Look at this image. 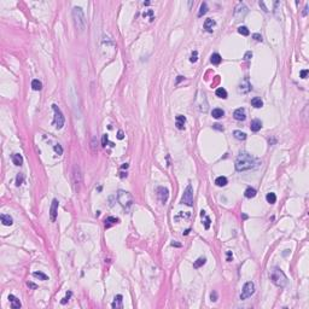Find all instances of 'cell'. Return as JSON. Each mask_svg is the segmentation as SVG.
<instances>
[{
	"mask_svg": "<svg viewBox=\"0 0 309 309\" xmlns=\"http://www.w3.org/2000/svg\"><path fill=\"white\" fill-rule=\"evenodd\" d=\"M118 222V219H116V217H112V216H109L105 219V228H109V227H111L112 225H116Z\"/></svg>",
	"mask_w": 309,
	"mask_h": 309,
	"instance_id": "obj_23",
	"label": "cell"
},
{
	"mask_svg": "<svg viewBox=\"0 0 309 309\" xmlns=\"http://www.w3.org/2000/svg\"><path fill=\"white\" fill-rule=\"evenodd\" d=\"M208 12V5L207 3H203L201 5V10H199V12H198V17H202L203 15H205Z\"/></svg>",
	"mask_w": 309,
	"mask_h": 309,
	"instance_id": "obj_32",
	"label": "cell"
},
{
	"mask_svg": "<svg viewBox=\"0 0 309 309\" xmlns=\"http://www.w3.org/2000/svg\"><path fill=\"white\" fill-rule=\"evenodd\" d=\"M227 178H225V176H219L216 180H215V184H216L217 186H220V187H224V186H226L227 185Z\"/></svg>",
	"mask_w": 309,
	"mask_h": 309,
	"instance_id": "obj_27",
	"label": "cell"
},
{
	"mask_svg": "<svg viewBox=\"0 0 309 309\" xmlns=\"http://www.w3.org/2000/svg\"><path fill=\"white\" fill-rule=\"evenodd\" d=\"M185 123H186V117L182 115H178L175 118V126L178 129H185Z\"/></svg>",
	"mask_w": 309,
	"mask_h": 309,
	"instance_id": "obj_13",
	"label": "cell"
},
{
	"mask_svg": "<svg viewBox=\"0 0 309 309\" xmlns=\"http://www.w3.org/2000/svg\"><path fill=\"white\" fill-rule=\"evenodd\" d=\"M125 168H126V169L128 168V164H127V163H125V164H123V166H122V169H125Z\"/></svg>",
	"mask_w": 309,
	"mask_h": 309,
	"instance_id": "obj_53",
	"label": "cell"
},
{
	"mask_svg": "<svg viewBox=\"0 0 309 309\" xmlns=\"http://www.w3.org/2000/svg\"><path fill=\"white\" fill-rule=\"evenodd\" d=\"M157 196H158L160 201L162 203H167L168 198H169V191L166 188V187H158L157 188Z\"/></svg>",
	"mask_w": 309,
	"mask_h": 309,
	"instance_id": "obj_9",
	"label": "cell"
},
{
	"mask_svg": "<svg viewBox=\"0 0 309 309\" xmlns=\"http://www.w3.org/2000/svg\"><path fill=\"white\" fill-rule=\"evenodd\" d=\"M233 135H234V138L238 139V140H245L246 139V134L242 131H234L233 132Z\"/></svg>",
	"mask_w": 309,
	"mask_h": 309,
	"instance_id": "obj_26",
	"label": "cell"
},
{
	"mask_svg": "<svg viewBox=\"0 0 309 309\" xmlns=\"http://www.w3.org/2000/svg\"><path fill=\"white\" fill-rule=\"evenodd\" d=\"M150 16V21H153V11L152 10H147V11H145V12L143 13V17H147Z\"/></svg>",
	"mask_w": 309,
	"mask_h": 309,
	"instance_id": "obj_35",
	"label": "cell"
},
{
	"mask_svg": "<svg viewBox=\"0 0 309 309\" xmlns=\"http://www.w3.org/2000/svg\"><path fill=\"white\" fill-rule=\"evenodd\" d=\"M221 61H222V58H221V56H220L219 53H213L211 57H210V62H211L213 64H215V65L220 64Z\"/></svg>",
	"mask_w": 309,
	"mask_h": 309,
	"instance_id": "obj_25",
	"label": "cell"
},
{
	"mask_svg": "<svg viewBox=\"0 0 309 309\" xmlns=\"http://www.w3.org/2000/svg\"><path fill=\"white\" fill-rule=\"evenodd\" d=\"M11 160H12L15 166H18V167L22 166V163H23V157L20 153H13L12 156H11Z\"/></svg>",
	"mask_w": 309,
	"mask_h": 309,
	"instance_id": "obj_20",
	"label": "cell"
},
{
	"mask_svg": "<svg viewBox=\"0 0 309 309\" xmlns=\"http://www.w3.org/2000/svg\"><path fill=\"white\" fill-rule=\"evenodd\" d=\"M52 109H53V111H55V120H53V123L56 126V128H58V129H61V128L64 126V116L61 111V109L58 108V105H56V104H53L52 105Z\"/></svg>",
	"mask_w": 309,
	"mask_h": 309,
	"instance_id": "obj_6",
	"label": "cell"
},
{
	"mask_svg": "<svg viewBox=\"0 0 309 309\" xmlns=\"http://www.w3.org/2000/svg\"><path fill=\"white\" fill-rule=\"evenodd\" d=\"M244 195H245L246 198H254L256 196V190L252 188V187H248L245 190V193H244Z\"/></svg>",
	"mask_w": 309,
	"mask_h": 309,
	"instance_id": "obj_28",
	"label": "cell"
},
{
	"mask_svg": "<svg viewBox=\"0 0 309 309\" xmlns=\"http://www.w3.org/2000/svg\"><path fill=\"white\" fill-rule=\"evenodd\" d=\"M308 73H309V71L307 70V69H306V70H302V71H301V77H302V79H306V77H307V75H308Z\"/></svg>",
	"mask_w": 309,
	"mask_h": 309,
	"instance_id": "obj_44",
	"label": "cell"
},
{
	"mask_svg": "<svg viewBox=\"0 0 309 309\" xmlns=\"http://www.w3.org/2000/svg\"><path fill=\"white\" fill-rule=\"evenodd\" d=\"M233 259V255H232V251H227V261H232Z\"/></svg>",
	"mask_w": 309,
	"mask_h": 309,
	"instance_id": "obj_47",
	"label": "cell"
},
{
	"mask_svg": "<svg viewBox=\"0 0 309 309\" xmlns=\"http://www.w3.org/2000/svg\"><path fill=\"white\" fill-rule=\"evenodd\" d=\"M260 6L263 7V10L266 11V12H268V11H269V10H268V9L266 7V5H265V3H263V1H260Z\"/></svg>",
	"mask_w": 309,
	"mask_h": 309,
	"instance_id": "obj_49",
	"label": "cell"
},
{
	"mask_svg": "<svg viewBox=\"0 0 309 309\" xmlns=\"http://www.w3.org/2000/svg\"><path fill=\"white\" fill-rule=\"evenodd\" d=\"M252 38L256 40V41H263V39H262V35H260V34H254L252 35Z\"/></svg>",
	"mask_w": 309,
	"mask_h": 309,
	"instance_id": "obj_41",
	"label": "cell"
},
{
	"mask_svg": "<svg viewBox=\"0 0 309 309\" xmlns=\"http://www.w3.org/2000/svg\"><path fill=\"white\" fill-rule=\"evenodd\" d=\"M269 279L275 285L278 287H284L285 285L287 284V278L284 274V272L280 269V268L274 267L269 271Z\"/></svg>",
	"mask_w": 309,
	"mask_h": 309,
	"instance_id": "obj_2",
	"label": "cell"
},
{
	"mask_svg": "<svg viewBox=\"0 0 309 309\" xmlns=\"http://www.w3.org/2000/svg\"><path fill=\"white\" fill-rule=\"evenodd\" d=\"M215 129H219V131H224V127H221V125H219V123H216V125H214L213 126Z\"/></svg>",
	"mask_w": 309,
	"mask_h": 309,
	"instance_id": "obj_48",
	"label": "cell"
},
{
	"mask_svg": "<svg viewBox=\"0 0 309 309\" xmlns=\"http://www.w3.org/2000/svg\"><path fill=\"white\" fill-rule=\"evenodd\" d=\"M210 298H211V301H213V302L217 301V294H216V291H213L211 295H210Z\"/></svg>",
	"mask_w": 309,
	"mask_h": 309,
	"instance_id": "obj_42",
	"label": "cell"
},
{
	"mask_svg": "<svg viewBox=\"0 0 309 309\" xmlns=\"http://www.w3.org/2000/svg\"><path fill=\"white\" fill-rule=\"evenodd\" d=\"M251 105H252L254 108H256V109H260V108L263 106V102H262V99H261V98L255 97V98L251 99Z\"/></svg>",
	"mask_w": 309,
	"mask_h": 309,
	"instance_id": "obj_22",
	"label": "cell"
},
{
	"mask_svg": "<svg viewBox=\"0 0 309 309\" xmlns=\"http://www.w3.org/2000/svg\"><path fill=\"white\" fill-rule=\"evenodd\" d=\"M181 80H184V76H178V79H176V83H179Z\"/></svg>",
	"mask_w": 309,
	"mask_h": 309,
	"instance_id": "obj_51",
	"label": "cell"
},
{
	"mask_svg": "<svg viewBox=\"0 0 309 309\" xmlns=\"http://www.w3.org/2000/svg\"><path fill=\"white\" fill-rule=\"evenodd\" d=\"M238 33L240 34V35H244V36H248L249 34H250L249 29H248L246 27H244V26H242V27H239V28H238Z\"/></svg>",
	"mask_w": 309,
	"mask_h": 309,
	"instance_id": "obj_33",
	"label": "cell"
},
{
	"mask_svg": "<svg viewBox=\"0 0 309 309\" xmlns=\"http://www.w3.org/2000/svg\"><path fill=\"white\" fill-rule=\"evenodd\" d=\"M197 59H198V52H197V51H193V52H192V55H191L190 61H191L192 63H196Z\"/></svg>",
	"mask_w": 309,
	"mask_h": 309,
	"instance_id": "obj_37",
	"label": "cell"
},
{
	"mask_svg": "<svg viewBox=\"0 0 309 309\" xmlns=\"http://www.w3.org/2000/svg\"><path fill=\"white\" fill-rule=\"evenodd\" d=\"M33 275L35 277V278L41 279V280H47V279H48V277L46 275V274L41 273V272H34V273H33Z\"/></svg>",
	"mask_w": 309,
	"mask_h": 309,
	"instance_id": "obj_34",
	"label": "cell"
},
{
	"mask_svg": "<svg viewBox=\"0 0 309 309\" xmlns=\"http://www.w3.org/2000/svg\"><path fill=\"white\" fill-rule=\"evenodd\" d=\"M172 245H173V246H180V244H178V243H172Z\"/></svg>",
	"mask_w": 309,
	"mask_h": 309,
	"instance_id": "obj_52",
	"label": "cell"
},
{
	"mask_svg": "<svg viewBox=\"0 0 309 309\" xmlns=\"http://www.w3.org/2000/svg\"><path fill=\"white\" fill-rule=\"evenodd\" d=\"M251 57H252V53H251V52H250V51H249V52H246V53H245V56H244V58H245L246 61H249V59H250V58H251Z\"/></svg>",
	"mask_w": 309,
	"mask_h": 309,
	"instance_id": "obj_45",
	"label": "cell"
},
{
	"mask_svg": "<svg viewBox=\"0 0 309 309\" xmlns=\"http://www.w3.org/2000/svg\"><path fill=\"white\" fill-rule=\"evenodd\" d=\"M122 295H117V296H115V298H114V302H112V304L111 307L114 309H121L122 308Z\"/></svg>",
	"mask_w": 309,
	"mask_h": 309,
	"instance_id": "obj_15",
	"label": "cell"
},
{
	"mask_svg": "<svg viewBox=\"0 0 309 309\" xmlns=\"http://www.w3.org/2000/svg\"><path fill=\"white\" fill-rule=\"evenodd\" d=\"M32 87H33V90H34V91H40V90L42 88V83L40 82L39 80L35 79V80H33V81H32Z\"/></svg>",
	"mask_w": 309,
	"mask_h": 309,
	"instance_id": "obj_29",
	"label": "cell"
},
{
	"mask_svg": "<svg viewBox=\"0 0 309 309\" xmlns=\"http://www.w3.org/2000/svg\"><path fill=\"white\" fill-rule=\"evenodd\" d=\"M266 199H267V202L269 203V204H274V203L277 202V196H275V193L271 192V193H268L266 196Z\"/></svg>",
	"mask_w": 309,
	"mask_h": 309,
	"instance_id": "obj_30",
	"label": "cell"
},
{
	"mask_svg": "<svg viewBox=\"0 0 309 309\" xmlns=\"http://www.w3.org/2000/svg\"><path fill=\"white\" fill-rule=\"evenodd\" d=\"M246 13H248V7H246L243 3H239V4H238V6L236 7V12H234L236 18H237V20H240V18H243V17L245 16Z\"/></svg>",
	"mask_w": 309,
	"mask_h": 309,
	"instance_id": "obj_8",
	"label": "cell"
},
{
	"mask_svg": "<svg viewBox=\"0 0 309 309\" xmlns=\"http://www.w3.org/2000/svg\"><path fill=\"white\" fill-rule=\"evenodd\" d=\"M57 213H58V201L57 199H53V201H52V204H51V209H50L51 221H56Z\"/></svg>",
	"mask_w": 309,
	"mask_h": 309,
	"instance_id": "obj_11",
	"label": "cell"
},
{
	"mask_svg": "<svg viewBox=\"0 0 309 309\" xmlns=\"http://www.w3.org/2000/svg\"><path fill=\"white\" fill-rule=\"evenodd\" d=\"M117 138L120 139V140H122V139L125 138V134H123V132H122V131H118V133H117Z\"/></svg>",
	"mask_w": 309,
	"mask_h": 309,
	"instance_id": "obj_46",
	"label": "cell"
},
{
	"mask_svg": "<svg viewBox=\"0 0 309 309\" xmlns=\"http://www.w3.org/2000/svg\"><path fill=\"white\" fill-rule=\"evenodd\" d=\"M27 285H28L29 287H32V289H36V287H38L36 285H35V284H33V283H27Z\"/></svg>",
	"mask_w": 309,
	"mask_h": 309,
	"instance_id": "obj_50",
	"label": "cell"
},
{
	"mask_svg": "<svg viewBox=\"0 0 309 309\" xmlns=\"http://www.w3.org/2000/svg\"><path fill=\"white\" fill-rule=\"evenodd\" d=\"M211 116L214 118H221V117H224L225 116V111L222 109H220V108H215V109H213V111H211Z\"/></svg>",
	"mask_w": 309,
	"mask_h": 309,
	"instance_id": "obj_19",
	"label": "cell"
},
{
	"mask_svg": "<svg viewBox=\"0 0 309 309\" xmlns=\"http://www.w3.org/2000/svg\"><path fill=\"white\" fill-rule=\"evenodd\" d=\"M73 18H74V23L75 27H76L80 32H83L86 28V17L85 13L81 7H74L73 9Z\"/></svg>",
	"mask_w": 309,
	"mask_h": 309,
	"instance_id": "obj_3",
	"label": "cell"
},
{
	"mask_svg": "<svg viewBox=\"0 0 309 309\" xmlns=\"http://www.w3.org/2000/svg\"><path fill=\"white\" fill-rule=\"evenodd\" d=\"M260 164V162L249 155L248 152H240L236 160V169L237 172H246L250 169H254Z\"/></svg>",
	"mask_w": 309,
	"mask_h": 309,
	"instance_id": "obj_1",
	"label": "cell"
},
{
	"mask_svg": "<svg viewBox=\"0 0 309 309\" xmlns=\"http://www.w3.org/2000/svg\"><path fill=\"white\" fill-rule=\"evenodd\" d=\"M233 116H234V118L237 121H244L246 118V114H245V109H243V108H239L237 109L234 112H233Z\"/></svg>",
	"mask_w": 309,
	"mask_h": 309,
	"instance_id": "obj_12",
	"label": "cell"
},
{
	"mask_svg": "<svg viewBox=\"0 0 309 309\" xmlns=\"http://www.w3.org/2000/svg\"><path fill=\"white\" fill-rule=\"evenodd\" d=\"M70 296H71V292H68L65 298H63V301H62V304H65V303L68 302V300H69V297H70Z\"/></svg>",
	"mask_w": 309,
	"mask_h": 309,
	"instance_id": "obj_43",
	"label": "cell"
},
{
	"mask_svg": "<svg viewBox=\"0 0 309 309\" xmlns=\"http://www.w3.org/2000/svg\"><path fill=\"white\" fill-rule=\"evenodd\" d=\"M1 222H3V225H5V226H11L13 224V220H12V217L10 216V215H7V214H3L1 215Z\"/></svg>",
	"mask_w": 309,
	"mask_h": 309,
	"instance_id": "obj_21",
	"label": "cell"
},
{
	"mask_svg": "<svg viewBox=\"0 0 309 309\" xmlns=\"http://www.w3.org/2000/svg\"><path fill=\"white\" fill-rule=\"evenodd\" d=\"M23 180H24V175H23V174H18V175H17V178H16V185H17V186L22 185Z\"/></svg>",
	"mask_w": 309,
	"mask_h": 309,
	"instance_id": "obj_36",
	"label": "cell"
},
{
	"mask_svg": "<svg viewBox=\"0 0 309 309\" xmlns=\"http://www.w3.org/2000/svg\"><path fill=\"white\" fill-rule=\"evenodd\" d=\"M215 94H216L219 98L226 99L227 98V91L224 88V87H219V88L216 90V92H215Z\"/></svg>",
	"mask_w": 309,
	"mask_h": 309,
	"instance_id": "obj_24",
	"label": "cell"
},
{
	"mask_svg": "<svg viewBox=\"0 0 309 309\" xmlns=\"http://www.w3.org/2000/svg\"><path fill=\"white\" fill-rule=\"evenodd\" d=\"M204 217H205V221H204V227H205V230H209V227H210V217L207 216V215H204Z\"/></svg>",
	"mask_w": 309,
	"mask_h": 309,
	"instance_id": "obj_39",
	"label": "cell"
},
{
	"mask_svg": "<svg viewBox=\"0 0 309 309\" xmlns=\"http://www.w3.org/2000/svg\"><path fill=\"white\" fill-rule=\"evenodd\" d=\"M117 199H118V203L121 204L122 207L125 209H129L133 204V197L129 192H126V191H118L117 193Z\"/></svg>",
	"mask_w": 309,
	"mask_h": 309,
	"instance_id": "obj_4",
	"label": "cell"
},
{
	"mask_svg": "<svg viewBox=\"0 0 309 309\" xmlns=\"http://www.w3.org/2000/svg\"><path fill=\"white\" fill-rule=\"evenodd\" d=\"M9 301H10V303H11V307H12L13 309H20V308L22 307L20 300L17 298L16 296H13V295H10V296H9Z\"/></svg>",
	"mask_w": 309,
	"mask_h": 309,
	"instance_id": "obj_14",
	"label": "cell"
},
{
	"mask_svg": "<svg viewBox=\"0 0 309 309\" xmlns=\"http://www.w3.org/2000/svg\"><path fill=\"white\" fill-rule=\"evenodd\" d=\"M215 21L211 20V18H208L205 20V22H204V29H205L207 32H213V28L215 27Z\"/></svg>",
	"mask_w": 309,
	"mask_h": 309,
	"instance_id": "obj_17",
	"label": "cell"
},
{
	"mask_svg": "<svg viewBox=\"0 0 309 309\" xmlns=\"http://www.w3.org/2000/svg\"><path fill=\"white\" fill-rule=\"evenodd\" d=\"M205 262H207V259L205 257H199L198 259L195 263H193V267L195 268H199V267H202L203 265H205Z\"/></svg>",
	"mask_w": 309,
	"mask_h": 309,
	"instance_id": "obj_31",
	"label": "cell"
},
{
	"mask_svg": "<svg viewBox=\"0 0 309 309\" xmlns=\"http://www.w3.org/2000/svg\"><path fill=\"white\" fill-rule=\"evenodd\" d=\"M255 292V285L252 281H248L245 285L243 286L242 294H240V300H246L249 297H251Z\"/></svg>",
	"mask_w": 309,
	"mask_h": 309,
	"instance_id": "obj_7",
	"label": "cell"
},
{
	"mask_svg": "<svg viewBox=\"0 0 309 309\" xmlns=\"http://www.w3.org/2000/svg\"><path fill=\"white\" fill-rule=\"evenodd\" d=\"M250 128H251L252 132H259L262 128V122L260 120H252L251 123H250Z\"/></svg>",
	"mask_w": 309,
	"mask_h": 309,
	"instance_id": "obj_16",
	"label": "cell"
},
{
	"mask_svg": "<svg viewBox=\"0 0 309 309\" xmlns=\"http://www.w3.org/2000/svg\"><path fill=\"white\" fill-rule=\"evenodd\" d=\"M251 88H252L251 83H250V81H249L248 77L244 79L242 81V83L239 85V92H240V93H248V92L251 91Z\"/></svg>",
	"mask_w": 309,
	"mask_h": 309,
	"instance_id": "obj_10",
	"label": "cell"
},
{
	"mask_svg": "<svg viewBox=\"0 0 309 309\" xmlns=\"http://www.w3.org/2000/svg\"><path fill=\"white\" fill-rule=\"evenodd\" d=\"M74 178H75V184H81V181H82V176H81V173H80V168L79 166H75L74 167Z\"/></svg>",
	"mask_w": 309,
	"mask_h": 309,
	"instance_id": "obj_18",
	"label": "cell"
},
{
	"mask_svg": "<svg viewBox=\"0 0 309 309\" xmlns=\"http://www.w3.org/2000/svg\"><path fill=\"white\" fill-rule=\"evenodd\" d=\"M53 149H55V152H56L57 155H62V153H63V147L61 146L59 144L55 145V147H53Z\"/></svg>",
	"mask_w": 309,
	"mask_h": 309,
	"instance_id": "obj_38",
	"label": "cell"
},
{
	"mask_svg": "<svg viewBox=\"0 0 309 309\" xmlns=\"http://www.w3.org/2000/svg\"><path fill=\"white\" fill-rule=\"evenodd\" d=\"M108 141H109V140H108V135H106V134H104V135L102 137V146L105 147V146H106V144H108Z\"/></svg>",
	"mask_w": 309,
	"mask_h": 309,
	"instance_id": "obj_40",
	"label": "cell"
},
{
	"mask_svg": "<svg viewBox=\"0 0 309 309\" xmlns=\"http://www.w3.org/2000/svg\"><path fill=\"white\" fill-rule=\"evenodd\" d=\"M181 203L186 204L188 207L193 205V188H192L191 185H187V187L184 191V195L181 198Z\"/></svg>",
	"mask_w": 309,
	"mask_h": 309,
	"instance_id": "obj_5",
	"label": "cell"
}]
</instances>
